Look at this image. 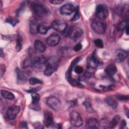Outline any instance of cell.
<instances>
[{"instance_id":"1","label":"cell","mask_w":129,"mask_h":129,"mask_svg":"<svg viewBox=\"0 0 129 129\" xmlns=\"http://www.w3.org/2000/svg\"><path fill=\"white\" fill-rule=\"evenodd\" d=\"M31 8L34 13L38 17L45 18L48 17L50 14V11L46 6L37 2L32 3Z\"/></svg>"},{"instance_id":"2","label":"cell","mask_w":129,"mask_h":129,"mask_svg":"<svg viewBox=\"0 0 129 129\" xmlns=\"http://www.w3.org/2000/svg\"><path fill=\"white\" fill-rule=\"evenodd\" d=\"M92 29L97 33L103 34L105 32L106 25L105 22L100 19L94 20L91 23Z\"/></svg>"},{"instance_id":"3","label":"cell","mask_w":129,"mask_h":129,"mask_svg":"<svg viewBox=\"0 0 129 129\" xmlns=\"http://www.w3.org/2000/svg\"><path fill=\"white\" fill-rule=\"evenodd\" d=\"M83 34V31L80 28L76 27H70L67 31V35L74 40L80 39Z\"/></svg>"},{"instance_id":"4","label":"cell","mask_w":129,"mask_h":129,"mask_svg":"<svg viewBox=\"0 0 129 129\" xmlns=\"http://www.w3.org/2000/svg\"><path fill=\"white\" fill-rule=\"evenodd\" d=\"M96 15L98 19L104 20L108 15L107 7L104 4H100L97 6L96 9Z\"/></svg>"},{"instance_id":"5","label":"cell","mask_w":129,"mask_h":129,"mask_svg":"<svg viewBox=\"0 0 129 129\" xmlns=\"http://www.w3.org/2000/svg\"><path fill=\"white\" fill-rule=\"evenodd\" d=\"M70 122L71 124L75 127H79L83 123V119L80 114L76 111H73L70 114Z\"/></svg>"},{"instance_id":"6","label":"cell","mask_w":129,"mask_h":129,"mask_svg":"<svg viewBox=\"0 0 129 129\" xmlns=\"http://www.w3.org/2000/svg\"><path fill=\"white\" fill-rule=\"evenodd\" d=\"M58 68V63L57 60L54 61L50 60L49 63L46 65L45 69L44 71V74L46 76H49L55 72Z\"/></svg>"},{"instance_id":"7","label":"cell","mask_w":129,"mask_h":129,"mask_svg":"<svg viewBox=\"0 0 129 129\" xmlns=\"http://www.w3.org/2000/svg\"><path fill=\"white\" fill-rule=\"evenodd\" d=\"M46 103L50 108L55 111L59 110L61 105L60 100L54 96L48 98L46 100Z\"/></svg>"},{"instance_id":"8","label":"cell","mask_w":129,"mask_h":129,"mask_svg":"<svg viewBox=\"0 0 129 129\" xmlns=\"http://www.w3.org/2000/svg\"><path fill=\"white\" fill-rule=\"evenodd\" d=\"M52 27L57 32H64L67 28V24L64 22L56 20L52 23Z\"/></svg>"},{"instance_id":"9","label":"cell","mask_w":129,"mask_h":129,"mask_svg":"<svg viewBox=\"0 0 129 129\" xmlns=\"http://www.w3.org/2000/svg\"><path fill=\"white\" fill-rule=\"evenodd\" d=\"M20 110V107L17 105H12L10 106L7 112V117L10 119H15L18 114Z\"/></svg>"},{"instance_id":"10","label":"cell","mask_w":129,"mask_h":129,"mask_svg":"<svg viewBox=\"0 0 129 129\" xmlns=\"http://www.w3.org/2000/svg\"><path fill=\"white\" fill-rule=\"evenodd\" d=\"M60 40V36L56 33H53L50 35L46 39V42L48 45L53 47L57 45Z\"/></svg>"},{"instance_id":"11","label":"cell","mask_w":129,"mask_h":129,"mask_svg":"<svg viewBox=\"0 0 129 129\" xmlns=\"http://www.w3.org/2000/svg\"><path fill=\"white\" fill-rule=\"evenodd\" d=\"M75 10V7L71 4H66L63 5L60 9V13L63 15H70Z\"/></svg>"},{"instance_id":"12","label":"cell","mask_w":129,"mask_h":129,"mask_svg":"<svg viewBox=\"0 0 129 129\" xmlns=\"http://www.w3.org/2000/svg\"><path fill=\"white\" fill-rule=\"evenodd\" d=\"M98 64L99 60L94 54L88 58L87 61V67L88 69H95Z\"/></svg>"},{"instance_id":"13","label":"cell","mask_w":129,"mask_h":129,"mask_svg":"<svg viewBox=\"0 0 129 129\" xmlns=\"http://www.w3.org/2000/svg\"><path fill=\"white\" fill-rule=\"evenodd\" d=\"M33 66L37 69H42L47 64V60L43 56H39L35 58L32 62Z\"/></svg>"},{"instance_id":"14","label":"cell","mask_w":129,"mask_h":129,"mask_svg":"<svg viewBox=\"0 0 129 129\" xmlns=\"http://www.w3.org/2000/svg\"><path fill=\"white\" fill-rule=\"evenodd\" d=\"M44 122L47 127L53 125V114L49 111H45L44 113Z\"/></svg>"},{"instance_id":"15","label":"cell","mask_w":129,"mask_h":129,"mask_svg":"<svg viewBox=\"0 0 129 129\" xmlns=\"http://www.w3.org/2000/svg\"><path fill=\"white\" fill-rule=\"evenodd\" d=\"M115 58L117 62L123 61L127 56V52L123 49H118L115 52Z\"/></svg>"},{"instance_id":"16","label":"cell","mask_w":129,"mask_h":129,"mask_svg":"<svg viewBox=\"0 0 129 129\" xmlns=\"http://www.w3.org/2000/svg\"><path fill=\"white\" fill-rule=\"evenodd\" d=\"M99 122L98 120L94 118H91L88 120L86 124V128L87 129L98 128L99 127Z\"/></svg>"},{"instance_id":"17","label":"cell","mask_w":129,"mask_h":129,"mask_svg":"<svg viewBox=\"0 0 129 129\" xmlns=\"http://www.w3.org/2000/svg\"><path fill=\"white\" fill-rule=\"evenodd\" d=\"M50 28L51 26L48 23L46 22H42L38 24V32L42 34H46Z\"/></svg>"},{"instance_id":"18","label":"cell","mask_w":129,"mask_h":129,"mask_svg":"<svg viewBox=\"0 0 129 129\" xmlns=\"http://www.w3.org/2000/svg\"><path fill=\"white\" fill-rule=\"evenodd\" d=\"M35 49L39 52H43L46 49V46L40 40H36L34 42Z\"/></svg>"},{"instance_id":"19","label":"cell","mask_w":129,"mask_h":129,"mask_svg":"<svg viewBox=\"0 0 129 129\" xmlns=\"http://www.w3.org/2000/svg\"><path fill=\"white\" fill-rule=\"evenodd\" d=\"M117 71V68L114 64L108 65L105 69V72L107 75L109 76H113Z\"/></svg>"},{"instance_id":"20","label":"cell","mask_w":129,"mask_h":129,"mask_svg":"<svg viewBox=\"0 0 129 129\" xmlns=\"http://www.w3.org/2000/svg\"><path fill=\"white\" fill-rule=\"evenodd\" d=\"M128 7L127 5L125 6H119L116 9V13L118 15L121 16L123 15H125V13L128 15Z\"/></svg>"},{"instance_id":"21","label":"cell","mask_w":129,"mask_h":129,"mask_svg":"<svg viewBox=\"0 0 129 129\" xmlns=\"http://www.w3.org/2000/svg\"><path fill=\"white\" fill-rule=\"evenodd\" d=\"M105 102L111 107L113 109H115L117 107V102L116 100L111 97H107L105 99Z\"/></svg>"},{"instance_id":"22","label":"cell","mask_w":129,"mask_h":129,"mask_svg":"<svg viewBox=\"0 0 129 129\" xmlns=\"http://www.w3.org/2000/svg\"><path fill=\"white\" fill-rule=\"evenodd\" d=\"M1 95L3 98L8 100H13L15 98V96L13 93L7 90H2Z\"/></svg>"},{"instance_id":"23","label":"cell","mask_w":129,"mask_h":129,"mask_svg":"<svg viewBox=\"0 0 129 129\" xmlns=\"http://www.w3.org/2000/svg\"><path fill=\"white\" fill-rule=\"evenodd\" d=\"M128 20H124L121 21L117 26V30L119 31H123L128 26Z\"/></svg>"},{"instance_id":"24","label":"cell","mask_w":129,"mask_h":129,"mask_svg":"<svg viewBox=\"0 0 129 129\" xmlns=\"http://www.w3.org/2000/svg\"><path fill=\"white\" fill-rule=\"evenodd\" d=\"M120 120V118L119 116L116 115L112 119V120L110 121L108 125V127L109 128H114L116 125L119 123V121Z\"/></svg>"},{"instance_id":"25","label":"cell","mask_w":129,"mask_h":129,"mask_svg":"<svg viewBox=\"0 0 129 129\" xmlns=\"http://www.w3.org/2000/svg\"><path fill=\"white\" fill-rule=\"evenodd\" d=\"M38 26L37 23L34 21H32L30 25V32L32 34H36L38 32Z\"/></svg>"},{"instance_id":"26","label":"cell","mask_w":129,"mask_h":129,"mask_svg":"<svg viewBox=\"0 0 129 129\" xmlns=\"http://www.w3.org/2000/svg\"><path fill=\"white\" fill-rule=\"evenodd\" d=\"M32 104L33 105H37L40 100V97L38 93L36 92L32 93Z\"/></svg>"},{"instance_id":"27","label":"cell","mask_w":129,"mask_h":129,"mask_svg":"<svg viewBox=\"0 0 129 129\" xmlns=\"http://www.w3.org/2000/svg\"><path fill=\"white\" fill-rule=\"evenodd\" d=\"M6 22L9 23L12 26H15L19 23L18 20L14 18H9L6 20Z\"/></svg>"},{"instance_id":"28","label":"cell","mask_w":129,"mask_h":129,"mask_svg":"<svg viewBox=\"0 0 129 129\" xmlns=\"http://www.w3.org/2000/svg\"><path fill=\"white\" fill-rule=\"evenodd\" d=\"M29 82L31 85H35L38 84H42V82L38 78L32 77L29 79Z\"/></svg>"},{"instance_id":"29","label":"cell","mask_w":129,"mask_h":129,"mask_svg":"<svg viewBox=\"0 0 129 129\" xmlns=\"http://www.w3.org/2000/svg\"><path fill=\"white\" fill-rule=\"evenodd\" d=\"M94 43L96 46H97L98 48H102L103 47V43L101 39H95L94 41Z\"/></svg>"},{"instance_id":"30","label":"cell","mask_w":129,"mask_h":129,"mask_svg":"<svg viewBox=\"0 0 129 129\" xmlns=\"http://www.w3.org/2000/svg\"><path fill=\"white\" fill-rule=\"evenodd\" d=\"M17 76H18V79L19 81H24L26 79V77L24 76V75L21 72V71L19 69H17Z\"/></svg>"},{"instance_id":"31","label":"cell","mask_w":129,"mask_h":129,"mask_svg":"<svg viewBox=\"0 0 129 129\" xmlns=\"http://www.w3.org/2000/svg\"><path fill=\"white\" fill-rule=\"evenodd\" d=\"M74 71L76 73H77L78 74H81L83 72L84 70H83V68L82 67L77 66L75 67Z\"/></svg>"},{"instance_id":"32","label":"cell","mask_w":129,"mask_h":129,"mask_svg":"<svg viewBox=\"0 0 129 129\" xmlns=\"http://www.w3.org/2000/svg\"><path fill=\"white\" fill-rule=\"evenodd\" d=\"M80 17V14H79V9L78 8L77 9L76 11V13L74 15V16H73V17L72 18V19H71V21H77L79 19Z\"/></svg>"},{"instance_id":"33","label":"cell","mask_w":129,"mask_h":129,"mask_svg":"<svg viewBox=\"0 0 129 129\" xmlns=\"http://www.w3.org/2000/svg\"><path fill=\"white\" fill-rule=\"evenodd\" d=\"M17 49H18V51H19L22 48V39L21 37H19L17 38Z\"/></svg>"},{"instance_id":"34","label":"cell","mask_w":129,"mask_h":129,"mask_svg":"<svg viewBox=\"0 0 129 129\" xmlns=\"http://www.w3.org/2000/svg\"><path fill=\"white\" fill-rule=\"evenodd\" d=\"M82 45L81 43H78L74 47V50L76 52L79 51L82 49Z\"/></svg>"},{"instance_id":"35","label":"cell","mask_w":129,"mask_h":129,"mask_svg":"<svg viewBox=\"0 0 129 129\" xmlns=\"http://www.w3.org/2000/svg\"><path fill=\"white\" fill-rule=\"evenodd\" d=\"M50 2L54 5H59L61 4L62 2L63 1L61 0H53V1H50Z\"/></svg>"},{"instance_id":"36","label":"cell","mask_w":129,"mask_h":129,"mask_svg":"<svg viewBox=\"0 0 129 129\" xmlns=\"http://www.w3.org/2000/svg\"><path fill=\"white\" fill-rule=\"evenodd\" d=\"M20 127L22 128H28L27 123L25 121H22L20 124Z\"/></svg>"},{"instance_id":"37","label":"cell","mask_w":129,"mask_h":129,"mask_svg":"<svg viewBox=\"0 0 129 129\" xmlns=\"http://www.w3.org/2000/svg\"><path fill=\"white\" fill-rule=\"evenodd\" d=\"M117 97L119 100H128V96H124V95H117Z\"/></svg>"},{"instance_id":"38","label":"cell","mask_w":129,"mask_h":129,"mask_svg":"<svg viewBox=\"0 0 129 129\" xmlns=\"http://www.w3.org/2000/svg\"><path fill=\"white\" fill-rule=\"evenodd\" d=\"M125 125H126V121H125V120H124V119H122V120L121 121L119 127H120V128H124L125 127Z\"/></svg>"},{"instance_id":"39","label":"cell","mask_w":129,"mask_h":129,"mask_svg":"<svg viewBox=\"0 0 129 129\" xmlns=\"http://www.w3.org/2000/svg\"><path fill=\"white\" fill-rule=\"evenodd\" d=\"M5 68L4 65L1 66V77L3 76V74L5 73Z\"/></svg>"},{"instance_id":"40","label":"cell","mask_w":129,"mask_h":129,"mask_svg":"<svg viewBox=\"0 0 129 129\" xmlns=\"http://www.w3.org/2000/svg\"><path fill=\"white\" fill-rule=\"evenodd\" d=\"M125 31L126 35H128V25L125 28Z\"/></svg>"}]
</instances>
